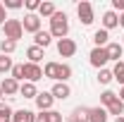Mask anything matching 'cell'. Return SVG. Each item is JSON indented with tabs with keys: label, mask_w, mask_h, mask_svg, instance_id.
<instances>
[{
	"label": "cell",
	"mask_w": 124,
	"mask_h": 122,
	"mask_svg": "<svg viewBox=\"0 0 124 122\" xmlns=\"http://www.w3.org/2000/svg\"><path fill=\"white\" fill-rule=\"evenodd\" d=\"M55 12H57V10H55L53 2H41V7H38V15L41 17H53Z\"/></svg>",
	"instance_id": "25"
},
{
	"label": "cell",
	"mask_w": 124,
	"mask_h": 122,
	"mask_svg": "<svg viewBox=\"0 0 124 122\" xmlns=\"http://www.w3.org/2000/svg\"><path fill=\"white\" fill-rule=\"evenodd\" d=\"M112 7L119 10V12H124V0H112Z\"/></svg>",
	"instance_id": "35"
},
{
	"label": "cell",
	"mask_w": 124,
	"mask_h": 122,
	"mask_svg": "<svg viewBox=\"0 0 124 122\" xmlns=\"http://www.w3.org/2000/svg\"><path fill=\"white\" fill-rule=\"evenodd\" d=\"M2 29H5V38H7V41H15V43L24 36V26H22L19 19H7V22L2 24Z\"/></svg>",
	"instance_id": "2"
},
{
	"label": "cell",
	"mask_w": 124,
	"mask_h": 122,
	"mask_svg": "<svg viewBox=\"0 0 124 122\" xmlns=\"http://www.w3.org/2000/svg\"><path fill=\"white\" fill-rule=\"evenodd\" d=\"M2 96H5V93H2V89H0V98H2Z\"/></svg>",
	"instance_id": "39"
},
{
	"label": "cell",
	"mask_w": 124,
	"mask_h": 122,
	"mask_svg": "<svg viewBox=\"0 0 124 122\" xmlns=\"http://www.w3.org/2000/svg\"><path fill=\"white\" fill-rule=\"evenodd\" d=\"M69 122H72V120H69Z\"/></svg>",
	"instance_id": "41"
},
{
	"label": "cell",
	"mask_w": 124,
	"mask_h": 122,
	"mask_svg": "<svg viewBox=\"0 0 124 122\" xmlns=\"http://www.w3.org/2000/svg\"><path fill=\"white\" fill-rule=\"evenodd\" d=\"M112 77H115V79H117V81L124 86V62H122V60L115 65V70H112Z\"/></svg>",
	"instance_id": "28"
},
{
	"label": "cell",
	"mask_w": 124,
	"mask_h": 122,
	"mask_svg": "<svg viewBox=\"0 0 124 122\" xmlns=\"http://www.w3.org/2000/svg\"><path fill=\"white\" fill-rule=\"evenodd\" d=\"M15 48H17L15 41H7V38H2V41H0V53H2V55H10V53H15Z\"/></svg>",
	"instance_id": "27"
},
{
	"label": "cell",
	"mask_w": 124,
	"mask_h": 122,
	"mask_svg": "<svg viewBox=\"0 0 124 122\" xmlns=\"http://www.w3.org/2000/svg\"><path fill=\"white\" fill-rule=\"evenodd\" d=\"M115 122H124V115H122V117H117V120H115Z\"/></svg>",
	"instance_id": "38"
},
{
	"label": "cell",
	"mask_w": 124,
	"mask_h": 122,
	"mask_svg": "<svg viewBox=\"0 0 124 122\" xmlns=\"http://www.w3.org/2000/svg\"><path fill=\"white\" fill-rule=\"evenodd\" d=\"M43 77L60 81V62H46V67H43Z\"/></svg>",
	"instance_id": "13"
},
{
	"label": "cell",
	"mask_w": 124,
	"mask_h": 122,
	"mask_svg": "<svg viewBox=\"0 0 124 122\" xmlns=\"http://www.w3.org/2000/svg\"><path fill=\"white\" fill-rule=\"evenodd\" d=\"M88 58H91V65H93V67H98V70H103V67H105V62L110 60L105 48H93Z\"/></svg>",
	"instance_id": "5"
},
{
	"label": "cell",
	"mask_w": 124,
	"mask_h": 122,
	"mask_svg": "<svg viewBox=\"0 0 124 122\" xmlns=\"http://www.w3.org/2000/svg\"><path fill=\"white\" fill-rule=\"evenodd\" d=\"M22 26H24V31H29V34H38V31H41V17L36 15V12H29V15H24V22H22Z\"/></svg>",
	"instance_id": "4"
},
{
	"label": "cell",
	"mask_w": 124,
	"mask_h": 122,
	"mask_svg": "<svg viewBox=\"0 0 124 122\" xmlns=\"http://www.w3.org/2000/svg\"><path fill=\"white\" fill-rule=\"evenodd\" d=\"M110 41V34L105 29H98L95 34H93V43H95V48H105Z\"/></svg>",
	"instance_id": "17"
},
{
	"label": "cell",
	"mask_w": 124,
	"mask_h": 122,
	"mask_svg": "<svg viewBox=\"0 0 124 122\" xmlns=\"http://www.w3.org/2000/svg\"><path fill=\"white\" fill-rule=\"evenodd\" d=\"M19 96H24V98H36V96H38V91H36V84H31V81L19 84Z\"/></svg>",
	"instance_id": "15"
},
{
	"label": "cell",
	"mask_w": 124,
	"mask_h": 122,
	"mask_svg": "<svg viewBox=\"0 0 124 122\" xmlns=\"http://www.w3.org/2000/svg\"><path fill=\"white\" fill-rule=\"evenodd\" d=\"M115 26H119V17H117L115 10H108V12L103 15V29L110 31V29H115Z\"/></svg>",
	"instance_id": "10"
},
{
	"label": "cell",
	"mask_w": 124,
	"mask_h": 122,
	"mask_svg": "<svg viewBox=\"0 0 124 122\" xmlns=\"http://www.w3.org/2000/svg\"><path fill=\"white\" fill-rule=\"evenodd\" d=\"M119 26H122V29H124V12H122V15H119Z\"/></svg>",
	"instance_id": "37"
},
{
	"label": "cell",
	"mask_w": 124,
	"mask_h": 122,
	"mask_svg": "<svg viewBox=\"0 0 124 122\" xmlns=\"http://www.w3.org/2000/svg\"><path fill=\"white\" fill-rule=\"evenodd\" d=\"M0 89H2L5 96H17V93H19V81H15L12 77H7V79L0 84Z\"/></svg>",
	"instance_id": "11"
},
{
	"label": "cell",
	"mask_w": 124,
	"mask_h": 122,
	"mask_svg": "<svg viewBox=\"0 0 124 122\" xmlns=\"http://www.w3.org/2000/svg\"><path fill=\"white\" fill-rule=\"evenodd\" d=\"M53 43V36H50V31H38V34H33V46L38 48H48Z\"/></svg>",
	"instance_id": "12"
},
{
	"label": "cell",
	"mask_w": 124,
	"mask_h": 122,
	"mask_svg": "<svg viewBox=\"0 0 124 122\" xmlns=\"http://www.w3.org/2000/svg\"><path fill=\"white\" fill-rule=\"evenodd\" d=\"M12 122H36V115L31 113V110H17L15 115H12Z\"/></svg>",
	"instance_id": "16"
},
{
	"label": "cell",
	"mask_w": 124,
	"mask_h": 122,
	"mask_svg": "<svg viewBox=\"0 0 124 122\" xmlns=\"http://www.w3.org/2000/svg\"><path fill=\"white\" fill-rule=\"evenodd\" d=\"M57 53H60L62 58H72L77 53V43L72 38H62V41H57Z\"/></svg>",
	"instance_id": "7"
},
{
	"label": "cell",
	"mask_w": 124,
	"mask_h": 122,
	"mask_svg": "<svg viewBox=\"0 0 124 122\" xmlns=\"http://www.w3.org/2000/svg\"><path fill=\"white\" fill-rule=\"evenodd\" d=\"M122 46H124V36H122Z\"/></svg>",
	"instance_id": "40"
},
{
	"label": "cell",
	"mask_w": 124,
	"mask_h": 122,
	"mask_svg": "<svg viewBox=\"0 0 124 122\" xmlns=\"http://www.w3.org/2000/svg\"><path fill=\"white\" fill-rule=\"evenodd\" d=\"M53 101H55V98H53V93H50V91H41L38 96H36V105H38L41 113H48V110L53 108Z\"/></svg>",
	"instance_id": "9"
},
{
	"label": "cell",
	"mask_w": 124,
	"mask_h": 122,
	"mask_svg": "<svg viewBox=\"0 0 124 122\" xmlns=\"http://www.w3.org/2000/svg\"><path fill=\"white\" fill-rule=\"evenodd\" d=\"M69 34V22H67V15L64 12H55L50 17V36L53 38H67Z\"/></svg>",
	"instance_id": "1"
},
{
	"label": "cell",
	"mask_w": 124,
	"mask_h": 122,
	"mask_svg": "<svg viewBox=\"0 0 124 122\" xmlns=\"http://www.w3.org/2000/svg\"><path fill=\"white\" fill-rule=\"evenodd\" d=\"M88 122H108V110L105 108H91Z\"/></svg>",
	"instance_id": "20"
},
{
	"label": "cell",
	"mask_w": 124,
	"mask_h": 122,
	"mask_svg": "<svg viewBox=\"0 0 124 122\" xmlns=\"http://www.w3.org/2000/svg\"><path fill=\"white\" fill-rule=\"evenodd\" d=\"M50 93H53V98L64 101V98H69V96H72V89H69V84H64V81H55V86L50 89Z\"/></svg>",
	"instance_id": "8"
},
{
	"label": "cell",
	"mask_w": 124,
	"mask_h": 122,
	"mask_svg": "<svg viewBox=\"0 0 124 122\" xmlns=\"http://www.w3.org/2000/svg\"><path fill=\"white\" fill-rule=\"evenodd\" d=\"M105 110H108V115H115V117H122V115H124V103L119 101V98H117V101H115V103H112L110 108H105Z\"/></svg>",
	"instance_id": "22"
},
{
	"label": "cell",
	"mask_w": 124,
	"mask_h": 122,
	"mask_svg": "<svg viewBox=\"0 0 124 122\" xmlns=\"http://www.w3.org/2000/svg\"><path fill=\"white\" fill-rule=\"evenodd\" d=\"M77 15H79V19H81V24H93V5L91 2H86V0H81L77 5Z\"/></svg>",
	"instance_id": "3"
},
{
	"label": "cell",
	"mask_w": 124,
	"mask_h": 122,
	"mask_svg": "<svg viewBox=\"0 0 124 122\" xmlns=\"http://www.w3.org/2000/svg\"><path fill=\"white\" fill-rule=\"evenodd\" d=\"M24 5H26V10H29V12H36V10L41 7V2H38V0H26Z\"/></svg>",
	"instance_id": "33"
},
{
	"label": "cell",
	"mask_w": 124,
	"mask_h": 122,
	"mask_svg": "<svg viewBox=\"0 0 124 122\" xmlns=\"http://www.w3.org/2000/svg\"><path fill=\"white\" fill-rule=\"evenodd\" d=\"M12 115H15V113H12V108L5 105V103L0 101V122H12Z\"/></svg>",
	"instance_id": "24"
},
{
	"label": "cell",
	"mask_w": 124,
	"mask_h": 122,
	"mask_svg": "<svg viewBox=\"0 0 124 122\" xmlns=\"http://www.w3.org/2000/svg\"><path fill=\"white\" fill-rule=\"evenodd\" d=\"M105 50H108V58H110V60L119 62V58H122V46H119V43H108Z\"/></svg>",
	"instance_id": "21"
},
{
	"label": "cell",
	"mask_w": 124,
	"mask_h": 122,
	"mask_svg": "<svg viewBox=\"0 0 124 122\" xmlns=\"http://www.w3.org/2000/svg\"><path fill=\"white\" fill-rule=\"evenodd\" d=\"M88 115H91V108H74L72 113V122H88Z\"/></svg>",
	"instance_id": "19"
},
{
	"label": "cell",
	"mask_w": 124,
	"mask_h": 122,
	"mask_svg": "<svg viewBox=\"0 0 124 122\" xmlns=\"http://www.w3.org/2000/svg\"><path fill=\"white\" fill-rule=\"evenodd\" d=\"M10 74H12V79H15V81H19V79H24V65H15Z\"/></svg>",
	"instance_id": "30"
},
{
	"label": "cell",
	"mask_w": 124,
	"mask_h": 122,
	"mask_svg": "<svg viewBox=\"0 0 124 122\" xmlns=\"http://www.w3.org/2000/svg\"><path fill=\"white\" fill-rule=\"evenodd\" d=\"M12 58H7V55H0V74H7V72H12Z\"/></svg>",
	"instance_id": "26"
},
{
	"label": "cell",
	"mask_w": 124,
	"mask_h": 122,
	"mask_svg": "<svg viewBox=\"0 0 124 122\" xmlns=\"http://www.w3.org/2000/svg\"><path fill=\"white\" fill-rule=\"evenodd\" d=\"M112 79H115V77H112V70H105V67L98 70V81H100V84H110Z\"/></svg>",
	"instance_id": "29"
},
{
	"label": "cell",
	"mask_w": 124,
	"mask_h": 122,
	"mask_svg": "<svg viewBox=\"0 0 124 122\" xmlns=\"http://www.w3.org/2000/svg\"><path fill=\"white\" fill-rule=\"evenodd\" d=\"M24 79L31 81V84H36L38 79H43V70L38 65H33V62H26L24 65Z\"/></svg>",
	"instance_id": "6"
},
{
	"label": "cell",
	"mask_w": 124,
	"mask_h": 122,
	"mask_svg": "<svg viewBox=\"0 0 124 122\" xmlns=\"http://www.w3.org/2000/svg\"><path fill=\"white\" fill-rule=\"evenodd\" d=\"M5 22H7V12H5V5L0 2V26H2Z\"/></svg>",
	"instance_id": "34"
},
{
	"label": "cell",
	"mask_w": 124,
	"mask_h": 122,
	"mask_svg": "<svg viewBox=\"0 0 124 122\" xmlns=\"http://www.w3.org/2000/svg\"><path fill=\"white\" fill-rule=\"evenodd\" d=\"M72 77V67L69 65H60V81H64L67 84V79Z\"/></svg>",
	"instance_id": "31"
},
{
	"label": "cell",
	"mask_w": 124,
	"mask_h": 122,
	"mask_svg": "<svg viewBox=\"0 0 124 122\" xmlns=\"http://www.w3.org/2000/svg\"><path fill=\"white\" fill-rule=\"evenodd\" d=\"M117 98H119V96H117L115 91H103V93H100V103H103L105 108H110L115 101H117Z\"/></svg>",
	"instance_id": "23"
},
{
	"label": "cell",
	"mask_w": 124,
	"mask_h": 122,
	"mask_svg": "<svg viewBox=\"0 0 124 122\" xmlns=\"http://www.w3.org/2000/svg\"><path fill=\"white\" fill-rule=\"evenodd\" d=\"M2 5H5V10H19L24 2H22V0H5Z\"/></svg>",
	"instance_id": "32"
},
{
	"label": "cell",
	"mask_w": 124,
	"mask_h": 122,
	"mask_svg": "<svg viewBox=\"0 0 124 122\" xmlns=\"http://www.w3.org/2000/svg\"><path fill=\"white\" fill-rule=\"evenodd\" d=\"M36 122H62V113H57V110L41 113V115H36Z\"/></svg>",
	"instance_id": "14"
},
{
	"label": "cell",
	"mask_w": 124,
	"mask_h": 122,
	"mask_svg": "<svg viewBox=\"0 0 124 122\" xmlns=\"http://www.w3.org/2000/svg\"><path fill=\"white\" fill-rule=\"evenodd\" d=\"M117 96H119V101H122V103H124V86H122V91L117 93Z\"/></svg>",
	"instance_id": "36"
},
{
	"label": "cell",
	"mask_w": 124,
	"mask_h": 122,
	"mask_svg": "<svg viewBox=\"0 0 124 122\" xmlns=\"http://www.w3.org/2000/svg\"><path fill=\"white\" fill-rule=\"evenodd\" d=\"M26 58H29V62L38 65V62H41L43 58H46V55H43V48H38V46H31L29 50H26Z\"/></svg>",
	"instance_id": "18"
}]
</instances>
